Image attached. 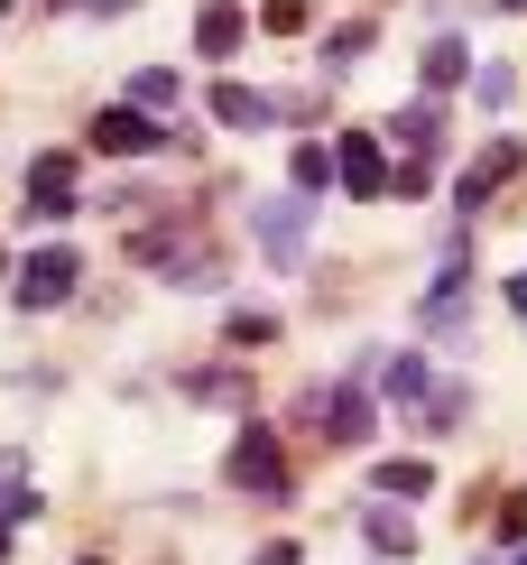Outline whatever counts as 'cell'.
<instances>
[{"label":"cell","mask_w":527,"mask_h":565,"mask_svg":"<svg viewBox=\"0 0 527 565\" xmlns=\"http://www.w3.org/2000/svg\"><path fill=\"white\" fill-rule=\"evenodd\" d=\"M10 278H19V306H29V316H46V306H65V297L84 288V260L56 242V250H29V260H19Z\"/></svg>","instance_id":"obj_4"},{"label":"cell","mask_w":527,"mask_h":565,"mask_svg":"<svg viewBox=\"0 0 527 565\" xmlns=\"http://www.w3.org/2000/svg\"><path fill=\"white\" fill-rule=\"evenodd\" d=\"M185 390H195V398H213V408H241V398H250V381H241V371H195Z\"/></svg>","instance_id":"obj_17"},{"label":"cell","mask_w":527,"mask_h":565,"mask_svg":"<svg viewBox=\"0 0 527 565\" xmlns=\"http://www.w3.org/2000/svg\"><path fill=\"white\" fill-rule=\"evenodd\" d=\"M250 565H297V547H287V537H269V547H259Z\"/></svg>","instance_id":"obj_25"},{"label":"cell","mask_w":527,"mask_h":565,"mask_svg":"<svg viewBox=\"0 0 527 565\" xmlns=\"http://www.w3.org/2000/svg\"><path fill=\"white\" fill-rule=\"evenodd\" d=\"M491 10H527V0H491Z\"/></svg>","instance_id":"obj_30"},{"label":"cell","mask_w":527,"mask_h":565,"mask_svg":"<svg viewBox=\"0 0 527 565\" xmlns=\"http://www.w3.org/2000/svg\"><path fill=\"white\" fill-rule=\"evenodd\" d=\"M379 565H389V556H379Z\"/></svg>","instance_id":"obj_34"},{"label":"cell","mask_w":527,"mask_h":565,"mask_svg":"<svg viewBox=\"0 0 527 565\" xmlns=\"http://www.w3.org/2000/svg\"><path fill=\"white\" fill-rule=\"evenodd\" d=\"M333 177H343V195H362V204H370V195H389V158H379V139H370V130H352L343 149H333Z\"/></svg>","instance_id":"obj_7"},{"label":"cell","mask_w":527,"mask_h":565,"mask_svg":"<svg viewBox=\"0 0 527 565\" xmlns=\"http://www.w3.org/2000/svg\"><path fill=\"white\" fill-rule=\"evenodd\" d=\"M0 556H10V510H0Z\"/></svg>","instance_id":"obj_28"},{"label":"cell","mask_w":527,"mask_h":565,"mask_svg":"<svg viewBox=\"0 0 527 565\" xmlns=\"http://www.w3.org/2000/svg\"><path fill=\"white\" fill-rule=\"evenodd\" d=\"M362 537H370V556H389V565L426 547V529H417V520H407V510H398V501H379V491H370V510H362Z\"/></svg>","instance_id":"obj_9"},{"label":"cell","mask_w":527,"mask_h":565,"mask_svg":"<svg viewBox=\"0 0 527 565\" xmlns=\"http://www.w3.org/2000/svg\"><path fill=\"white\" fill-rule=\"evenodd\" d=\"M93 149L103 158H158V149H176V130H158V111H139V103H111L93 121Z\"/></svg>","instance_id":"obj_5"},{"label":"cell","mask_w":527,"mask_h":565,"mask_svg":"<svg viewBox=\"0 0 527 565\" xmlns=\"http://www.w3.org/2000/svg\"><path fill=\"white\" fill-rule=\"evenodd\" d=\"M305 19H315V10H305V0H269V10H259V29H269V38H297Z\"/></svg>","instance_id":"obj_21"},{"label":"cell","mask_w":527,"mask_h":565,"mask_svg":"<svg viewBox=\"0 0 527 565\" xmlns=\"http://www.w3.org/2000/svg\"><path fill=\"white\" fill-rule=\"evenodd\" d=\"M370 46V19H352V29H333L324 38V75H352V56Z\"/></svg>","instance_id":"obj_16"},{"label":"cell","mask_w":527,"mask_h":565,"mask_svg":"<svg viewBox=\"0 0 527 565\" xmlns=\"http://www.w3.org/2000/svg\"><path fill=\"white\" fill-rule=\"evenodd\" d=\"M287 177H297V195H315V185L333 177V149H315V139H305V149L287 158Z\"/></svg>","instance_id":"obj_19"},{"label":"cell","mask_w":527,"mask_h":565,"mask_svg":"<svg viewBox=\"0 0 527 565\" xmlns=\"http://www.w3.org/2000/svg\"><path fill=\"white\" fill-rule=\"evenodd\" d=\"M370 491L379 501H426V491H435V463L426 455H389V463H370Z\"/></svg>","instance_id":"obj_10"},{"label":"cell","mask_w":527,"mask_h":565,"mask_svg":"<svg viewBox=\"0 0 527 565\" xmlns=\"http://www.w3.org/2000/svg\"><path fill=\"white\" fill-rule=\"evenodd\" d=\"M130 103H139V111H166V103H176V75H166V65H139V75H130Z\"/></svg>","instance_id":"obj_18"},{"label":"cell","mask_w":527,"mask_h":565,"mask_svg":"<svg viewBox=\"0 0 527 565\" xmlns=\"http://www.w3.org/2000/svg\"><path fill=\"white\" fill-rule=\"evenodd\" d=\"M472 93H482V103L499 111V103H509V93H518V75H509V65H482V75H472Z\"/></svg>","instance_id":"obj_24"},{"label":"cell","mask_w":527,"mask_h":565,"mask_svg":"<svg viewBox=\"0 0 527 565\" xmlns=\"http://www.w3.org/2000/svg\"><path fill=\"white\" fill-rule=\"evenodd\" d=\"M0 278H10V250H0Z\"/></svg>","instance_id":"obj_31"},{"label":"cell","mask_w":527,"mask_h":565,"mask_svg":"<svg viewBox=\"0 0 527 565\" xmlns=\"http://www.w3.org/2000/svg\"><path fill=\"white\" fill-rule=\"evenodd\" d=\"M84 10H93V19H121V10H139V0H84Z\"/></svg>","instance_id":"obj_27"},{"label":"cell","mask_w":527,"mask_h":565,"mask_svg":"<svg viewBox=\"0 0 527 565\" xmlns=\"http://www.w3.org/2000/svg\"><path fill=\"white\" fill-rule=\"evenodd\" d=\"M499 177H518V139H491V149H482V158H472V177H463V185H453V214H463V223H472V214H482V204L499 195Z\"/></svg>","instance_id":"obj_6"},{"label":"cell","mask_w":527,"mask_h":565,"mask_svg":"<svg viewBox=\"0 0 527 565\" xmlns=\"http://www.w3.org/2000/svg\"><path fill=\"white\" fill-rule=\"evenodd\" d=\"M232 343H241V352H250V343H278V316H259V306H241V316H232Z\"/></svg>","instance_id":"obj_22"},{"label":"cell","mask_w":527,"mask_h":565,"mask_svg":"<svg viewBox=\"0 0 527 565\" xmlns=\"http://www.w3.org/2000/svg\"><path fill=\"white\" fill-rule=\"evenodd\" d=\"M84 565H103V556H84Z\"/></svg>","instance_id":"obj_32"},{"label":"cell","mask_w":527,"mask_h":565,"mask_svg":"<svg viewBox=\"0 0 527 565\" xmlns=\"http://www.w3.org/2000/svg\"><path fill=\"white\" fill-rule=\"evenodd\" d=\"M56 214H75V158H29V223H56Z\"/></svg>","instance_id":"obj_8"},{"label":"cell","mask_w":527,"mask_h":565,"mask_svg":"<svg viewBox=\"0 0 527 565\" xmlns=\"http://www.w3.org/2000/svg\"><path fill=\"white\" fill-rule=\"evenodd\" d=\"M389 139H407L417 158H435V149H444V111H435V103H407L398 121H389Z\"/></svg>","instance_id":"obj_14"},{"label":"cell","mask_w":527,"mask_h":565,"mask_svg":"<svg viewBox=\"0 0 527 565\" xmlns=\"http://www.w3.org/2000/svg\"><path fill=\"white\" fill-rule=\"evenodd\" d=\"M241 29H250V19H241V0H204V10H195V46H204L213 65H223L232 46H241Z\"/></svg>","instance_id":"obj_12"},{"label":"cell","mask_w":527,"mask_h":565,"mask_svg":"<svg viewBox=\"0 0 527 565\" xmlns=\"http://www.w3.org/2000/svg\"><path fill=\"white\" fill-rule=\"evenodd\" d=\"M166 278H176L185 297H213V288H223V260H213V250H204V260H176V269H166Z\"/></svg>","instance_id":"obj_20"},{"label":"cell","mask_w":527,"mask_h":565,"mask_svg":"<svg viewBox=\"0 0 527 565\" xmlns=\"http://www.w3.org/2000/svg\"><path fill=\"white\" fill-rule=\"evenodd\" d=\"M435 390H444V371L426 362V352H389V398H398L407 417H417V408H426Z\"/></svg>","instance_id":"obj_11"},{"label":"cell","mask_w":527,"mask_h":565,"mask_svg":"<svg viewBox=\"0 0 527 565\" xmlns=\"http://www.w3.org/2000/svg\"><path fill=\"white\" fill-rule=\"evenodd\" d=\"M463 75H472V46H463V38H435V46H426V84H435V93L463 84Z\"/></svg>","instance_id":"obj_15"},{"label":"cell","mask_w":527,"mask_h":565,"mask_svg":"<svg viewBox=\"0 0 527 565\" xmlns=\"http://www.w3.org/2000/svg\"><path fill=\"white\" fill-rule=\"evenodd\" d=\"M305 223H315V195H269V204L250 214L259 260H269V269H297V260H305Z\"/></svg>","instance_id":"obj_2"},{"label":"cell","mask_w":527,"mask_h":565,"mask_svg":"<svg viewBox=\"0 0 527 565\" xmlns=\"http://www.w3.org/2000/svg\"><path fill=\"white\" fill-rule=\"evenodd\" d=\"M499 297H509V316H527V269L509 278V288H499Z\"/></svg>","instance_id":"obj_26"},{"label":"cell","mask_w":527,"mask_h":565,"mask_svg":"<svg viewBox=\"0 0 527 565\" xmlns=\"http://www.w3.org/2000/svg\"><path fill=\"white\" fill-rule=\"evenodd\" d=\"M223 482L250 491V501H278V491H287V445H278V427H241V436H232Z\"/></svg>","instance_id":"obj_1"},{"label":"cell","mask_w":527,"mask_h":565,"mask_svg":"<svg viewBox=\"0 0 527 565\" xmlns=\"http://www.w3.org/2000/svg\"><path fill=\"white\" fill-rule=\"evenodd\" d=\"M213 121H223V130H269L278 103H259L250 84H213Z\"/></svg>","instance_id":"obj_13"},{"label":"cell","mask_w":527,"mask_h":565,"mask_svg":"<svg viewBox=\"0 0 527 565\" xmlns=\"http://www.w3.org/2000/svg\"><path fill=\"white\" fill-rule=\"evenodd\" d=\"M518 565H527V547H518Z\"/></svg>","instance_id":"obj_33"},{"label":"cell","mask_w":527,"mask_h":565,"mask_svg":"<svg viewBox=\"0 0 527 565\" xmlns=\"http://www.w3.org/2000/svg\"><path fill=\"white\" fill-rule=\"evenodd\" d=\"M37 10H84V0H37Z\"/></svg>","instance_id":"obj_29"},{"label":"cell","mask_w":527,"mask_h":565,"mask_svg":"<svg viewBox=\"0 0 527 565\" xmlns=\"http://www.w3.org/2000/svg\"><path fill=\"white\" fill-rule=\"evenodd\" d=\"M499 547H527V491H509V501H499Z\"/></svg>","instance_id":"obj_23"},{"label":"cell","mask_w":527,"mask_h":565,"mask_svg":"<svg viewBox=\"0 0 527 565\" xmlns=\"http://www.w3.org/2000/svg\"><path fill=\"white\" fill-rule=\"evenodd\" d=\"M305 417H315L333 445H352V455L379 436V398H370V390H352V381H343V390H315V398H305Z\"/></svg>","instance_id":"obj_3"}]
</instances>
